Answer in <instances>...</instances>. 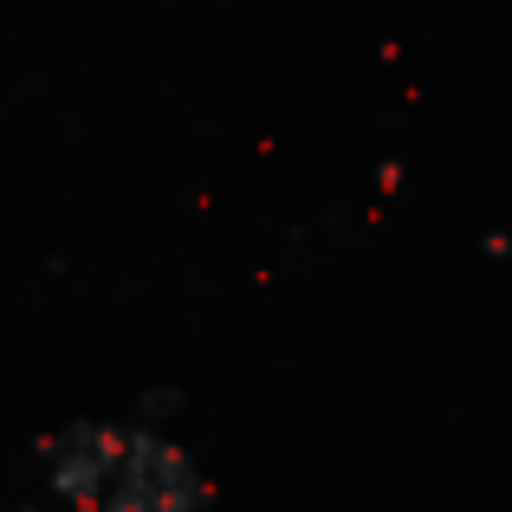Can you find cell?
<instances>
[{
    "mask_svg": "<svg viewBox=\"0 0 512 512\" xmlns=\"http://www.w3.org/2000/svg\"><path fill=\"white\" fill-rule=\"evenodd\" d=\"M46 474L72 512H201V474L175 441L137 422H72L46 448Z\"/></svg>",
    "mask_w": 512,
    "mask_h": 512,
    "instance_id": "1",
    "label": "cell"
}]
</instances>
